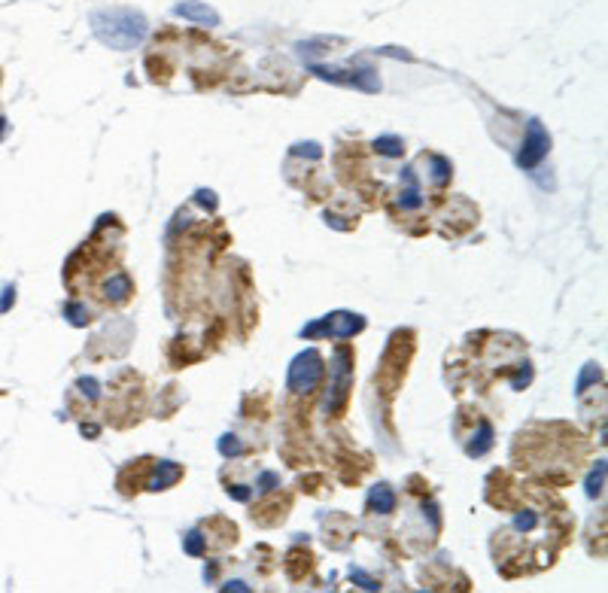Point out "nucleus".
Returning <instances> with one entry per match:
<instances>
[{
  "instance_id": "f257e3e1",
  "label": "nucleus",
  "mask_w": 608,
  "mask_h": 593,
  "mask_svg": "<svg viewBox=\"0 0 608 593\" xmlns=\"http://www.w3.org/2000/svg\"><path fill=\"white\" fill-rule=\"evenodd\" d=\"M92 31L110 49H134L146 37V19L134 10H101L92 16Z\"/></svg>"
},
{
  "instance_id": "f03ea898",
  "label": "nucleus",
  "mask_w": 608,
  "mask_h": 593,
  "mask_svg": "<svg viewBox=\"0 0 608 593\" xmlns=\"http://www.w3.org/2000/svg\"><path fill=\"white\" fill-rule=\"evenodd\" d=\"M353 387V350L350 347H338L329 365V396H326V411H332L335 417L344 414L347 408V396Z\"/></svg>"
},
{
  "instance_id": "7ed1b4c3",
  "label": "nucleus",
  "mask_w": 608,
  "mask_h": 593,
  "mask_svg": "<svg viewBox=\"0 0 608 593\" xmlns=\"http://www.w3.org/2000/svg\"><path fill=\"white\" fill-rule=\"evenodd\" d=\"M326 375V365H323V356L317 350H308V353H298L289 365V381L286 387L292 393H314L317 384L323 381Z\"/></svg>"
},
{
  "instance_id": "20e7f679",
  "label": "nucleus",
  "mask_w": 608,
  "mask_h": 593,
  "mask_svg": "<svg viewBox=\"0 0 608 593\" xmlns=\"http://www.w3.org/2000/svg\"><path fill=\"white\" fill-rule=\"evenodd\" d=\"M362 329H365V320L359 314L338 311V314H329L320 323H311L308 329H301V335L304 338H350V335H356Z\"/></svg>"
},
{
  "instance_id": "39448f33",
  "label": "nucleus",
  "mask_w": 608,
  "mask_h": 593,
  "mask_svg": "<svg viewBox=\"0 0 608 593\" xmlns=\"http://www.w3.org/2000/svg\"><path fill=\"white\" fill-rule=\"evenodd\" d=\"M548 150H551V134L542 128L539 119H532V122L526 125V137H523V150H520V156H517V165H520L523 171L536 168V165H542V159L548 156Z\"/></svg>"
},
{
  "instance_id": "423d86ee",
  "label": "nucleus",
  "mask_w": 608,
  "mask_h": 593,
  "mask_svg": "<svg viewBox=\"0 0 608 593\" xmlns=\"http://www.w3.org/2000/svg\"><path fill=\"white\" fill-rule=\"evenodd\" d=\"M311 73L317 77L329 80V83H344V86H356L362 92H377L380 83H377V73L371 67H362V70H341V67H323V64H311Z\"/></svg>"
},
{
  "instance_id": "0eeeda50",
  "label": "nucleus",
  "mask_w": 608,
  "mask_h": 593,
  "mask_svg": "<svg viewBox=\"0 0 608 593\" xmlns=\"http://www.w3.org/2000/svg\"><path fill=\"white\" fill-rule=\"evenodd\" d=\"M174 13L183 16V19H189V22H195V25H207V28L219 25V13L210 10L207 4H198V0H183V4L174 7Z\"/></svg>"
},
{
  "instance_id": "6e6552de",
  "label": "nucleus",
  "mask_w": 608,
  "mask_h": 593,
  "mask_svg": "<svg viewBox=\"0 0 608 593\" xmlns=\"http://www.w3.org/2000/svg\"><path fill=\"white\" fill-rule=\"evenodd\" d=\"M131 292H134V283L128 280L125 271H116L107 283H104V299L110 305H125L131 299Z\"/></svg>"
},
{
  "instance_id": "1a4fd4ad",
  "label": "nucleus",
  "mask_w": 608,
  "mask_h": 593,
  "mask_svg": "<svg viewBox=\"0 0 608 593\" xmlns=\"http://www.w3.org/2000/svg\"><path fill=\"white\" fill-rule=\"evenodd\" d=\"M180 478H183V469H180L177 463H171V460H156V475L146 481V487H149V490H168V487H174Z\"/></svg>"
},
{
  "instance_id": "9d476101",
  "label": "nucleus",
  "mask_w": 608,
  "mask_h": 593,
  "mask_svg": "<svg viewBox=\"0 0 608 593\" xmlns=\"http://www.w3.org/2000/svg\"><path fill=\"white\" fill-rule=\"evenodd\" d=\"M368 514H390L396 511V493L390 484H374L371 493H368Z\"/></svg>"
},
{
  "instance_id": "9b49d317",
  "label": "nucleus",
  "mask_w": 608,
  "mask_h": 593,
  "mask_svg": "<svg viewBox=\"0 0 608 593\" xmlns=\"http://www.w3.org/2000/svg\"><path fill=\"white\" fill-rule=\"evenodd\" d=\"M374 153L390 156V159H399V156L405 153V143H402V137H393V134L377 137V140H374Z\"/></svg>"
},
{
  "instance_id": "f8f14e48",
  "label": "nucleus",
  "mask_w": 608,
  "mask_h": 593,
  "mask_svg": "<svg viewBox=\"0 0 608 593\" xmlns=\"http://www.w3.org/2000/svg\"><path fill=\"white\" fill-rule=\"evenodd\" d=\"M67 317H70V323H73V326H83V323H89V311H86L83 305H67Z\"/></svg>"
},
{
  "instance_id": "ddd939ff",
  "label": "nucleus",
  "mask_w": 608,
  "mask_h": 593,
  "mask_svg": "<svg viewBox=\"0 0 608 593\" xmlns=\"http://www.w3.org/2000/svg\"><path fill=\"white\" fill-rule=\"evenodd\" d=\"M350 578H353V581H359L365 590H377V587H380V581H374V578H371V575H365L362 569H350Z\"/></svg>"
},
{
  "instance_id": "4468645a",
  "label": "nucleus",
  "mask_w": 608,
  "mask_h": 593,
  "mask_svg": "<svg viewBox=\"0 0 608 593\" xmlns=\"http://www.w3.org/2000/svg\"><path fill=\"white\" fill-rule=\"evenodd\" d=\"M602 475H605V463L599 460V466H596V475L590 478V490H587L590 496H599V493H602Z\"/></svg>"
}]
</instances>
